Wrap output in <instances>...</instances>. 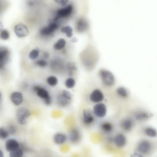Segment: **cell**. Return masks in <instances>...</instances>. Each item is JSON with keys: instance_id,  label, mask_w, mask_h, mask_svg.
Returning <instances> with one entry per match:
<instances>
[{"instance_id": "cell-1", "label": "cell", "mask_w": 157, "mask_h": 157, "mask_svg": "<svg viewBox=\"0 0 157 157\" xmlns=\"http://www.w3.org/2000/svg\"><path fill=\"white\" fill-rule=\"evenodd\" d=\"M100 76L103 84L107 86H111L115 83V78L113 74L106 70L101 69L99 72Z\"/></svg>"}, {"instance_id": "cell-2", "label": "cell", "mask_w": 157, "mask_h": 157, "mask_svg": "<svg viewBox=\"0 0 157 157\" xmlns=\"http://www.w3.org/2000/svg\"><path fill=\"white\" fill-rule=\"evenodd\" d=\"M33 90L36 92L38 96L43 100L46 105H50L51 103L52 99L47 90L38 86L34 87Z\"/></svg>"}, {"instance_id": "cell-3", "label": "cell", "mask_w": 157, "mask_h": 157, "mask_svg": "<svg viewBox=\"0 0 157 157\" xmlns=\"http://www.w3.org/2000/svg\"><path fill=\"white\" fill-rule=\"evenodd\" d=\"M16 115L19 123L21 125H24L27 123V120L31 114L27 109L20 108L17 110Z\"/></svg>"}, {"instance_id": "cell-4", "label": "cell", "mask_w": 157, "mask_h": 157, "mask_svg": "<svg viewBox=\"0 0 157 157\" xmlns=\"http://www.w3.org/2000/svg\"><path fill=\"white\" fill-rule=\"evenodd\" d=\"M59 27L57 22L51 21L48 26L44 27L40 30V33L43 36H48L51 35Z\"/></svg>"}, {"instance_id": "cell-5", "label": "cell", "mask_w": 157, "mask_h": 157, "mask_svg": "<svg viewBox=\"0 0 157 157\" xmlns=\"http://www.w3.org/2000/svg\"><path fill=\"white\" fill-rule=\"evenodd\" d=\"M73 8L71 5L67 6L65 7L62 8L57 11V15L53 21L57 22L60 19L66 18L70 15L73 12Z\"/></svg>"}, {"instance_id": "cell-6", "label": "cell", "mask_w": 157, "mask_h": 157, "mask_svg": "<svg viewBox=\"0 0 157 157\" xmlns=\"http://www.w3.org/2000/svg\"><path fill=\"white\" fill-rule=\"evenodd\" d=\"M107 112V107L104 104L102 103H97L94 106L93 112L96 117L102 118L105 117Z\"/></svg>"}, {"instance_id": "cell-7", "label": "cell", "mask_w": 157, "mask_h": 157, "mask_svg": "<svg viewBox=\"0 0 157 157\" xmlns=\"http://www.w3.org/2000/svg\"><path fill=\"white\" fill-rule=\"evenodd\" d=\"M14 31L17 36L20 38L27 36L29 34L27 27L23 24L16 25L14 27Z\"/></svg>"}, {"instance_id": "cell-8", "label": "cell", "mask_w": 157, "mask_h": 157, "mask_svg": "<svg viewBox=\"0 0 157 157\" xmlns=\"http://www.w3.org/2000/svg\"><path fill=\"white\" fill-rule=\"evenodd\" d=\"M104 96L102 92L99 89L94 90L91 93L89 99L92 102L98 103L101 102L104 99Z\"/></svg>"}, {"instance_id": "cell-9", "label": "cell", "mask_w": 157, "mask_h": 157, "mask_svg": "<svg viewBox=\"0 0 157 157\" xmlns=\"http://www.w3.org/2000/svg\"><path fill=\"white\" fill-rule=\"evenodd\" d=\"M9 55V52L8 49L5 47L1 48L0 49V67H3L6 63L7 61Z\"/></svg>"}, {"instance_id": "cell-10", "label": "cell", "mask_w": 157, "mask_h": 157, "mask_svg": "<svg viewBox=\"0 0 157 157\" xmlns=\"http://www.w3.org/2000/svg\"><path fill=\"white\" fill-rule=\"evenodd\" d=\"M19 142L14 139H9L6 142L5 147L8 152H10L16 149L20 148Z\"/></svg>"}, {"instance_id": "cell-11", "label": "cell", "mask_w": 157, "mask_h": 157, "mask_svg": "<svg viewBox=\"0 0 157 157\" xmlns=\"http://www.w3.org/2000/svg\"><path fill=\"white\" fill-rule=\"evenodd\" d=\"M83 121L87 125L92 124L94 121V118L90 110L85 109L83 112Z\"/></svg>"}, {"instance_id": "cell-12", "label": "cell", "mask_w": 157, "mask_h": 157, "mask_svg": "<svg viewBox=\"0 0 157 157\" xmlns=\"http://www.w3.org/2000/svg\"><path fill=\"white\" fill-rule=\"evenodd\" d=\"M10 98L11 101L15 105L18 106L22 102L23 96L21 92H15L11 95Z\"/></svg>"}, {"instance_id": "cell-13", "label": "cell", "mask_w": 157, "mask_h": 157, "mask_svg": "<svg viewBox=\"0 0 157 157\" xmlns=\"http://www.w3.org/2000/svg\"><path fill=\"white\" fill-rule=\"evenodd\" d=\"M88 27V23L84 18H80L77 21L76 24V29L80 32L86 31Z\"/></svg>"}, {"instance_id": "cell-14", "label": "cell", "mask_w": 157, "mask_h": 157, "mask_svg": "<svg viewBox=\"0 0 157 157\" xmlns=\"http://www.w3.org/2000/svg\"><path fill=\"white\" fill-rule=\"evenodd\" d=\"M114 142L116 146L121 148L123 147L125 144L126 139L124 135L119 133L115 137Z\"/></svg>"}, {"instance_id": "cell-15", "label": "cell", "mask_w": 157, "mask_h": 157, "mask_svg": "<svg viewBox=\"0 0 157 157\" xmlns=\"http://www.w3.org/2000/svg\"><path fill=\"white\" fill-rule=\"evenodd\" d=\"M151 148L150 143L147 141H143L138 145V150L139 152L143 154H146L148 153Z\"/></svg>"}, {"instance_id": "cell-16", "label": "cell", "mask_w": 157, "mask_h": 157, "mask_svg": "<svg viewBox=\"0 0 157 157\" xmlns=\"http://www.w3.org/2000/svg\"><path fill=\"white\" fill-rule=\"evenodd\" d=\"M69 139L74 143H78L80 140L81 135L79 131L77 129H73L70 133Z\"/></svg>"}, {"instance_id": "cell-17", "label": "cell", "mask_w": 157, "mask_h": 157, "mask_svg": "<svg viewBox=\"0 0 157 157\" xmlns=\"http://www.w3.org/2000/svg\"><path fill=\"white\" fill-rule=\"evenodd\" d=\"M66 139V136L63 134L61 133L56 134L54 137V142L57 144H61L65 143Z\"/></svg>"}, {"instance_id": "cell-18", "label": "cell", "mask_w": 157, "mask_h": 157, "mask_svg": "<svg viewBox=\"0 0 157 157\" xmlns=\"http://www.w3.org/2000/svg\"><path fill=\"white\" fill-rule=\"evenodd\" d=\"M57 100V103L59 105L63 107L68 105L70 103L71 100L64 96L62 94L58 97Z\"/></svg>"}, {"instance_id": "cell-19", "label": "cell", "mask_w": 157, "mask_h": 157, "mask_svg": "<svg viewBox=\"0 0 157 157\" xmlns=\"http://www.w3.org/2000/svg\"><path fill=\"white\" fill-rule=\"evenodd\" d=\"M66 44V40L63 38H60L54 44V48L56 50H60L65 48Z\"/></svg>"}, {"instance_id": "cell-20", "label": "cell", "mask_w": 157, "mask_h": 157, "mask_svg": "<svg viewBox=\"0 0 157 157\" xmlns=\"http://www.w3.org/2000/svg\"><path fill=\"white\" fill-rule=\"evenodd\" d=\"M24 155V151L21 148H19L10 152V157H21Z\"/></svg>"}, {"instance_id": "cell-21", "label": "cell", "mask_w": 157, "mask_h": 157, "mask_svg": "<svg viewBox=\"0 0 157 157\" xmlns=\"http://www.w3.org/2000/svg\"><path fill=\"white\" fill-rule=\"evenodd\" d=\"M133 126V122L130 119H127L124 121L121 124V126L125 130L128 131L131 130Z\"/></svg>"}, {"instance_id": "cell-22", "label": "cell", "mask_w": 157, "mask_h": 157, "mask_svg": "<svg viewBox=\"0 0 157 157\" xmlns=\"http://www.w3.org/2000/svg\"><path fill=\"white\" fill-rule=\"evenodd\" d=\"M102 130L105 133L111 132L113 130V127L112 124L105 122L102 124L101 126Z\"/></svg>"}, {"instance_id": "cell-23", "label": "cell", "mask_w": 157, "mask_h": 157, "mask_svg": "<svg viewBox=\"0 0 157 157\" xmlns=\"http://www.w3.org/2000/svg\"><path fill=\"white\" fill-rule=\"evenodd\" d=\"M61 31L62 33H66L67 37L68 38H71L73 36V29L70 26L63 27L61 28Z\"/></svg>"}, {"instance_id": "cell-24", "label": "cell", "mask_w": 157, "mask_h": 157, "mask_svg": "<svg viewBox=\"0 0 157 157\" xmlns=\"http://www.w3.org/2000/svg\"><path fill=\"white\" fill-rule=\"evenodd\" d=\"M150 116L147 113L141 112L137 113L135 115V118L137 120L142 121L149 118Z\"/></svg>"}, {"instance_id": "cell-25", "label": "cell", "mask_w": 157, "mask_h": 157, "mask_svg": "<svg viewBox=\"0 0 157 157\" xmlns=\"http://www.w3.org/2000/svg\"><path fill=\"white\" fill-rule=\"evenodd\" d=\"M47 82L49 85L52 87L56 86L58 84V80L57 78L54 76H51L48 78Z\"/></svg>"}, {"instance_id": "cell-26", "label": "cell", "mask_w": 157, "mask_h": 157, "mask_svg": "<svg viewBox=\"0 0 157 157\" xmlns=\"http://www.w3.org/2000/svg\"><path fill=\"white\" fill-rule=\"evenodd\" d=\"M118 95L123 98H126L128 96V92L126 89L123 87H120L117 90Z\"/></svg>"}, {"instance_id": "cell-27", "label": "cell", "mask_w": 157, "mask_h": 157, "mask_svg": "<svg viewBox=\"0 0 157 157\" xmlns=\"http://www.w3.org/2000/svg\"><path fill=\"white\" fill-rule=\"evenodd\" d=\"M145 133L147 135L151 137H154L157 135L156 130L152 128H148L145 130Z\"/></svg>"}, {"instance_id": "cell-28", "label": "cell", "mask_w": 157, "mask_h": 157, "mask_svg": "<svg viewBox=\"0 0 157 157\" xmlns=\"http://www.w3.org/2000/svg\"><path fill=\"white\" fill-rule=\"evenodd\" d=\"M65 84L67 88L72 89L74 88L75 85V81L73 78H69L66 80Z\"/></svg>"}, {"instance_id": "cell-29", "label": "cell", "mask_w": 157, "mask_h": 157, "mask_svg": "<svg viewBox=\"0 0 157 157\" xmlns=\"http://www.w3.org/2000/svg\"><path fill=\"white\" fill-rule=\"evenodd\" d=\"M39 54V52L37 49L32 50L29 54V57L31 60H35L37 59Z\"/></svg>"}, {"instance_id": "cell-30", "label": "cell", "mask_w": 157, "mask_h": 157, "mask_svg": "<svg viewBox=\"0 0 157 157\" xmlns=\"http://www.w3.org/2000/svg\"><path fill=\"white\" fill-rule=\"evenodd\" d=\"M9 135V132L3 128L0 129V137L2 139L7 138Z\"/></svg>"}, {"instance_id": "cell-31", "label": "cell", "mask_w": 157, "mask_h": 157, "mask_svg": "<svg viewBox=\"0 0 157 157\" xmlns=\"http://www.w3.org/2000/svg\"><path fill=\"white\" fill-rule=\"evenodd\" d=\"M0 36L3 40H7L10 38V33L8 31L3 30L1 31Z\"/></svg>"}, {"instance_id": "cell-32", "label": "cell", "mask_w": 157, "mask_h": 157, "mask_svg": "<svg viewBox=\"0 0 157 157\" xmlns=\"http://www.w3.org/2000/svg\"><path fill=\"white\" fill-rule=\"evenodd\" d=\"M67 66L68 69L71 70H76L77 69L75 63L74 62H68L67 64Z\"/></svg>"}, {"instance_id": "cell-33", "label": "cell", "mask_w": 157, "mask_h": 157, "mask_svg": "<svg viewBox=\"0 0 157 157\" xmlns=\"http://www.w3.org/2000/svg\"><path fill=\"white\" fill-rule=\"evenodd\" d=\"M36 65L42 68L45 67L47 65V63L43 60H40L36 62Z\"/></svg>"}, {"instance_id": "cell-34", "label": "cell", "mask_w": 157, "mask_h": 157, "mask_svg": "<svg viewBox=\"0 0 157 157\" xmlns=\"http://www.w3.org/2000/svg\"><path fill=\"white\" fill-rule=\"evenodd\" d=\"M62 95L68 99L71 100L72 98V95L70 92L68 91L63 90L62 91Z\"/></svg>"}, {"instance_id": "cell-35", "label": "cell", "mask_w": 157, "mask_h": 157, "mask_svg": "<svg viewBox=\"0 0 157 157\" xmlns=\"http://www.w3.org/2000/svg\"><path fill=\"white\" fill-rule=\"evenodd\" d=\"M58 4L65 6L67 5L69 0H54Z\"/></svg>"}, {"instance_id": "cell-36", "label": "cell", "mask_w": 157, "mask_h": 157, "mask_svg": "<svg viewBox=\"0 0 157 157\" xmlns=\"http://www.w3.org/2000/svg\"><path fill=\"white\" fill-rule=\"evenodd\" d=\"M16 127L15 126H11L10 127L9 132L10 134H14L16 132Z\"/></svg>"}, {"instance_id": "cell-37", "label": "cell", "mask_w": 157, "mask_h": 157, "mask_svg": "<svg viewBox=\"0 0 157 157\" xmlns=\"http://www.w3.org/2000/svg\"><path fill=\"white\" fill-rule=\"evenodd\" d=\"M43 56L45 58V59H47L49 56V55L47 52H45V53H44Z\"/></svg>"}, {"instance_id": "cell-38", "label": "cell", "mask_w": 157, "mask_h": 157, "mask_svg": "<svg viewBox=\"0 0 157 157\" xmlns=\"http://www.w3.org/2000/svg\"><path fill=\"white\" fill-rule=\"evenodd\" d=\"M77 39L75 38H73L71 40V41L73 43H75L77 41Z\"/></svg>"}, {"instance_id": "cell-39", "label": "cell", "mask_w": 157, "mask_h": 157, "mask_svg": "<svg viewBox=\"0 0 157 157\" xmlns=\"http://www.w3.org/2000/svg\"><path fill=\"white\" fill-rule=\"evenodd\" d=\"M3 153L2 152V151L1 150V157H3Z\"/></svg>"}]
</instances>
